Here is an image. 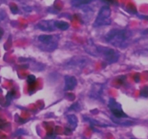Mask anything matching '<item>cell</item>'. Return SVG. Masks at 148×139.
I'll list each match as a JSON object with an SVG mask.
<instances>
[{"mask_svg":"<svg viewBox=\"0 0 148 139\" xmlns=\"http://www.w3.org/2000/svg\"><path fill=\"white\" fill-rule=\"evenodd\" d=\"M132 36V32L127 29H112L106 33L105 39L107 43L116 47L127 46Z\"/></svg>","mask_w":148,"mask_h":139,"instance_id":"6da1fadb","label":"cell"},{"mask_svg":"<svg viewBox=\"0 0 148 139\" xmlns=\"http://www.w3.org/2000/svg\"><path fill=\"white\" fill-rule=\"evenodd\" d=\"M98 56H101L105 62L108 64H112L116 62L119 58V54L115 49L106 46H97Z\"/></svg>","mask_w":148,"mask_h":139,"instance_id":"7a4b0ae2","label":"cell"},{"mask_svg":"<svg viewBox=\"0 0 148 139\" xmlns=\"http://www.w3.org/2000/svg\"><path fill=\"white\" fill-rule=\"evenodd\" d=\"M111 10L108 6H103L101 7L98 12V16L94 21V27H100L111 24Z\"/></svg>","mask_w":148,"mask_h":139,"instance_id":"3957f363","label":"cell"},{"mask_svg":"<svg viewBox=\"0 0 148 139\" xmlns=\"http://www.w3.org/2000/svg\"><path fill=\"white\" fill-rule=\"evenodd\" d=\"M38 40L46 46L44 49L46 51H52L57 47L58 39L53 35H40L38 37Z\"/></svg>","mask_w":148,"mask_h":139,"instance_id":"277c9868","label":"cell"},{"mask_svg":"<svg viewBox=\"0 0 148 139\" xmlns=\"http://www.w3.org/2000/svg\"><path fill=\"white\" fill-rule=\"evenodd\" d=\"M108 107H109L114 117H117V118H127V117H128L127 114L123 111L121 104L117 102L114 98H110L109 101H108Z\"/></svg>","mask_w":148,"mask_h":139,"instance_id":"5b68a950","label":"cell"},{"mask_svg":"<svg viewBox=\"0 0 148 139\" xmlns=\"http://www.w3.org/2000/svg\"><path fill=\"white\" fill-rule=\"evenodd\" d=\"M55 20H41L36 25V28L42 31L53 32L56 30L54 25Z\"/></svg>","mask_w":148,"mask_h":139,"instance_id":"8992f818","label":"cell"},{"mask_svg":"<svg viewBox=\"0 0 148 139\" xmlns=\"http://www.w3.org/2000/svg\"><path fill=\"white\" fill-rule=\"evenodd\" d=\"M64 91H72L77 85V81L75 76L66 75L64 77Z\"/></svg>","mask_w":148,"mask_h":139,"instance_id":"52a82bcc","label":"cell"},{"mask_svg":"<svg viewBox=\"0 0 148 139\" xmlns=\"http://www.w3.org/2000/svg\"><path fill=\"white\" fill-rule=\"evenodd\" d=\"M87 64V59L86 57L82 58H73L69 63L67 64L68 66H75L77 67H83L86 65Z\"/></svg>","mask_w":148,"mask_h":139,"instance_id":"ba28073f","label":"cell"},{"mask_svg":"<svg viewBox=\"0 0 148 139\" xmlns=\"http://www.w3.org/2000/svg\"><path fill=\"white\" fill-rule=\"evenodd\" d=\"M111 119L114 123H116V124L117 125H120L130 126V125H132L134 124V121L125 120V118H117V117H114V116H112V117H111Z\"/></svg>","mask_w":148,"mask_h":139,"instance_id":"9c48e42d","label":"cell"},{"mask_svg":"<svg viewBox=\"0 0 148 139\" xmlns=\"http://www.w3.org/2000/svg\"><path fill=\"white\" fill-rule=\"evenodd\" d=\"M54 25L56 29H59L62 30H66L69 28V23L66 21H63V20H55Z\"/></svg>","mask_w":148,"mask_h":139,"instance_id":"30bf717a","label":"cell"},{"mask_svg":"<svg viewBox=\"0 0 148 139\" xmlns=\"http://www.w3.org/2000/svg\"><path fill=\"white\" fill-rule=\"evenodd\" d=\"M94 0H72L71 4L74 7H79L82 5L90 4Z\"/></svg>","mask_w":148,"mask_h":139,"instance_id":"8fae6325","label":"cell"},{"mask_svg":"<svg viewBox=\"0 0 148 139\" xmlns=\"http://www.w3.org/2000/svg\"><path fill=\"white\" fill-rule=\"evenodd\" d=\"M67 120L69 125L75 129V127H77V117L75 114H69V115L67 116Z\"/></svg>","mask_w":148,"mask_h":139,"instance_id":"7c38bea8","label":"cell"},{"mask_svg":"<svg viewBox=\"0 0 148 139\" xmlns=\"http://www.w3.org/2000/svg\"><path fill=\"white\" fill-rule=\"evenodd\" d=\"M86 120H88V121H90V122L92 125H97V126H101V127H106V126L109 125H108V124H104V123L100 122L97 121V120H93V119H90V118H88V117H86Z\"/></svg>","mask_w":148,"mask_h":139,"instance_id":"4fadbf2b","label":"cell"},{"mask_svg":"<svg viewBox=\"0 0 148 139\" xmlns=\"http://www.w3.org/2000/svg\"><path fill=\"white\" fill-rule=\"evenodd\" d=\"M36 81V78L35 75H30L27 76V83L29 85H32V84L35 83Z\"/></svg>","mask_w":148,"mask_h":139,"instance_id":"5bb4252c","label":"cell"},{"mask_svg":"<svg viewBox=\"0 0 148 139\" xmlns=\"http://www.w3.org/2000/svg\"><path fill=\"white\" fill-rule=\"evenodd\" d=\"M140 96L143 97H148V88L147 87H145L140 91Z\"/></svg>","mask_w":148,"mask_h":139,"instance_id":"9a60e30c","label":"cell"},{"mask_svg":"<svg viewBox=\"0 0 148 139\" xmlns=\"http://www.w3.org/2000/svg\"><path fill=\"white\" fill-rule=\"evenodd\" d=\"M14 96V91H10V92H8V94H7V96H6L7 100H11L12 98Z\"/></svg>","mask_w":148,"mask_h":139,"instance_id":"2e32d148","label":"cell"},{"mask_svg":"<svg viewBox=\"0 0 148 139\" xmlns=\"http://www.w3.org/2000/svg\"><path fill=\"white\" fill-rule=\"evenodd\" d=\"M5 122L1 120V119H0V128H3L4 127H5Z\"/></svg>","mask_w":148,"mask_h":139,"instance_id":"e0dca14e","label":"cell"},{"mask_svg":"<svg viewBox=\"0 0 148 139\" xmlns=\"http://www.w3.org/2000/svg\"><path fill=\"white\" fill-rule=\"evenodd\" d=\"M3 33H4V31H3L2 29L0 28V39H1V37H2L3 36Z\"/></svg>","mask_w":148,"mask_h":139,"instance_id":"ac0fdd59","label":"cell"},{"mask_svg":"<svg viewBox=\"0 0 148 139\" xmlns=\"http://www.w3.org/2000/svg\"><path fill=\"white\" fill-rule=\"evenodd\" d=\"M131 139H134V138H131Z\"/></svg>","mask_w":148,"mask_h":139,"instance_id":"d6986e66","label":"cell"}]
</instances>
